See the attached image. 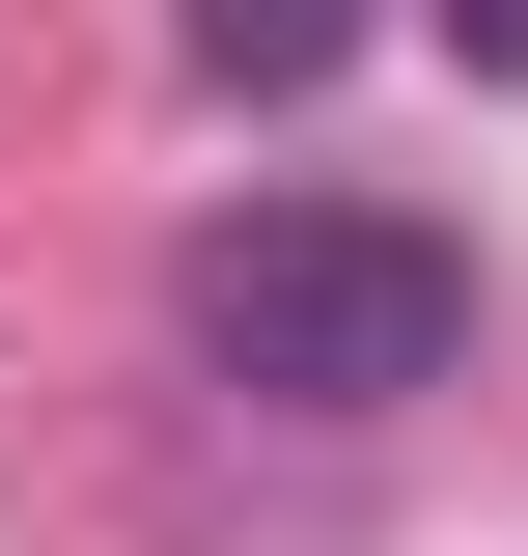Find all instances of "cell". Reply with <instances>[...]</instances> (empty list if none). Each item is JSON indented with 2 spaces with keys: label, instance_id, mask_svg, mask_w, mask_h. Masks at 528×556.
Listing matches in <instances>:
<instances>
[{
  "label": "cell",
  "instance_id": "1",
  "mask_svg": "<svg viewBox=\"0 0 528 556\" xmlns=\"http://www.w3.org/2000/svg\"><path fill=\"white\" fill-rule=\"evenodd\" d=\"M167 334H196V390H251V417H417L473 362V251L390 223V195H251V223H196Z\"/></svg>",
  "mask_w": 528,
  "mask_h": 556
},
{
  "label": "cell",
  "instance_id": "2",
  "mask_svg": "<svg viewBox=\"0 0 528 556\" xmlns=\"http://www.w3.org/2000/svg\"><path fill=\"white\" fill-rule=\"evenodd\" d=\"M334 28H362V0H196V84H306Z\"/></svg>",
  "mask_w": 528,
  "mask_h": 556
},
{
  "label": "cell",
  "instance_id": "3",
  "mask_svg": "<svg viewBox=\"0 0 528 556\" xmlns=\"http://www.w3.org/2000/svg\"><path fill=\"white\" fill-rule=\"evenodd\" d=\"M445 56H473V84H528V0H445Z\"/></svg>",
  "mask_w": 528,
  "mask_h": 556
}]
</instances>
